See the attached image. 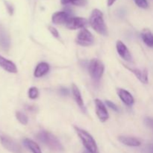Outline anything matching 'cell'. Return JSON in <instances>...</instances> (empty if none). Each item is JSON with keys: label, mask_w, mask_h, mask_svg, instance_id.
I'll use <instances>...</instances> for the list:
<instances>
[{"label": "cell", "mask_w": 153, "mask_h": 153, "mask_svg": "<svg viewBox=\"0 0 153 153\" xmlns=\"http://www.w3.org/2000/svg\"><path fill=\"white\" fill-rule=\"evenodd\" d=\"M74 128L87 150L91 153H98V147H97V143L91 134L79 127L75 126Z\"/></svg>", "instance_id": "3"}, {"label": "cell", "mask_w": 153, "mask_h": 153, "mask_svg": "<svg viewBox=\"0 0 153 153\" xmlns=\"http://www.w3.org/2000/svg\"><path fill=\"white\" fill-rule=\"evenodd\" d=\"M4 4H5V6H6V8H7V12H8L9 13H10V15H12L13 13V7L12 6L11 4H10L9 2H7V1H5L4 2Z\"/></svg>", "instance_id": "27"}, {"label": "cell", "mask_w": 153, "mask_h": 153, "mask_svg": "<svg viewBox=\"0 0 153 153\" xmlns=\"http://www.w3.org/2000/svg\"><path fill=\"white\" fill-rule=\"evenodd\" d=\"M115 1H116V0H108V1H107L108 5V6L113 5V4L115 2Z\"/></svg>", "instance_id": "30"}, {"label": "cell", "mask_w": 153, "mask_h": 153, "mask_svg": "<svg viewBox=\"0 0 153 153\" xmlns=\"http://www.w3.org/2000/svg\"><path fill=\"white\" fill-rule=\"evenodd\" d=\"M63 4H73L75 6L82 7L87 4V0H61Z\"/></svg>", "instance_id": "20"}, {"label": "cell", "mask_w": 153, "mask_h": 153, "mask_svg": "<svg viewBox=\"0 0 153 153\" xmlns=\"http://www.w3.org/2000/svg\"><path fill=\"white\" fill-rule=\"evenodd\" d=\"M126 68L128 70L133 73L134 76L143 84H147L149 82V79H148V71L146 69H143V70H140V69L137 68H131V67H126Z\"/></svg>", "instance_id": "14"}, {"label": "cell", "mask_w": 153, "mask_h": 153, "mask_svg": "<svg viewBox=\"0 0 153 153\" xmlns=\"http://www.w3.org/2000/svg\"><path fill=\"white\" fill-rule=\"evenodd\" d=\"M76 43L82 46H90L94 44V37L91 31L85 28H82L77 34L76 38Z\"/></svg>", "instance_id": "5"}, {"label": "cell", "mask_w": 153, "mask_h": 153, "mask_svg": "<svg viewBox=\"0 0 153 153\" xmlns=\"http://www.w3.org/2000/svg\"><path fill=\"white\" fill-rule=\"evenodd\" d=\"M28 97L31 100H35L39 96V91L37 88L35 87H31L28 90Z\"/></svg>", "instance_id": "22"}, {"label": "cell", "mask_w": 153, "mask_h": 153, "mask_svg": "<svg viewBox=\"0 0 153 153\" xmlns=\"http://www.w3.org/2000/svg\"><path fill=\"white\" fill-rule=\"evenodd\" d=\"M116 48L118 54L120 55V56L123 58L125 61H132V57H131V53H130L129 50L127 48V46L123 43L121 40H118L116 43Z\"/></svg>", "instance_id": "10"}, {"label": "cell", "mask_w": 153, "mask_h": 153, "mask_svg": "<svg viewBox=\"0 0 153 153\" xmlns=\"http://www.w3.org/2000/svg\"><path fill=\"white\" fill-rule=\"evenodd\" d=\"M134 2L139 7H141V8L146 9L149 7V4L146 0H134Z\"/></svg>", "instance_id": "23"}, {"label": "cell", "mask_w": 153, "mask_h": 153, "mask_svg": "<svg viewBox=\"0 0 153 153\" xmlns=\"http://www.w3.org/2000/svg\"><path fill=\"white\" fill-rule=\"evenodd\" d=\"M88 24V20L82 17H70L67 22L66 23V26L69 29L76 30L79 28H84Z\"/></svg>", "instance_id": "8"}, {"label": "cell", "mask_w": 153, "mask_h": 153, "mask_svg": "<svg viewBox=\"0 0 153 153\" xmlns=\"http://www.w3.org/2000/svg\"><path fill=\"white\" fill-rule=\"evenodd\" d=\"M49 31H50V32H51V34H52V35H53L55 37H56V38H58V37H60V36H59V32H58V30H57L56 28H55V27L51 26V25H49Z\"/></svg>", "instance_id": "25"}, {"label": "cell", "mask_w": 153, "mask_h": 153, "mask_svg": "<svg viewBox=\"0 0 153 153\" xmlns=\"http://www.w3.org/2000/svg\"><path fill=\"white\" fill-rule=\"evenodd\" d=\"M59 92L61 95L63 96H67L69 95V90L66 88H61L59 90Z\"/></svg>", "instance_id": "28"}, {"label": "cell", "mask_w": 153, "mask_h": 153, "mask_svg": "<svg viewBox=\"0 0 153 153\" xmlns=\"http://www.w3.org/2000/svg\"><path fill=\"white\" fill-rule=\"evenodd\" d=\"M83 153H91V152H88V151L87 150V151H85V152H84Z\"/></svg>", "instance_id": "31"}, {"label": "cell", "mask_w": 153, "mask_h": 153, "mask_svg": "<svg viewBox=\"0 0 153 153\" xmlns=\"http://www.w3.org/2000/svg\"><path fill=\"white\" fill-rule=\"evenodd\" d=\"M117 93L118 96H119V97L124 104L128 106H131L134 105V99L128 91L122 89V88H117Z\"/></svg>", "instance_id": "11"}, {"label": "cell", "mask_w": 153, "mask_h": 153, "mask_svg": "<svg viewBox=\"0 0 153 153\" xmlns=\"http://www.w3.org/2000/svg\"><path fill=\"white\" fill-rule=\"evenodd\" d=\"M118 140L123 144H125L128 146H134V147H136V146H140V144H141V143H140L138 139H137L136 137H129V136H119Z\"/></svg>", "instance_id": "17"}, {"label": "cell", "mask_w": 153, "mask_h": 153, "mask_svg": "<svg viewBox=\"0 0 153 153\" xmlns=\"http://www.w3.org/2000/svg\"><path fill=\"white\" fill-rule=\"evenodd\" d=\"M145 123H146V125L148 127H149V128L153 129V118H146V119H145Z\"/></svg>", "instance_id": "26"}, {"label": "cell", "mask_w": 153, "mask_h": 153, "mask_svg": "<svg viewBox=\"0 0 153 153\" xmlns=\"http://www.w3.org/2000/svg\"><path fill=\"white\" fill-rule=\"evenodd\" d=\"M89 22L93 29L95 30L98 34L103 36L108 35L107 27L105 23L103 13L101 10H100L99 9L93 10L91 17H90Z\"/></svg>", "instance_id": "2"}, {"label": "cell", "mask_w": 153, "mask_h": 153, "mask_svg": "<svg viewBox=\"0 0 153 153\" xmlns=\"http://www.w3.org/2000/svg\"><path fill=\"white\" fill-rule=\"evenodd\" d=\"M37 138L39 141L43 143L52 150L55 152H61L64 150L62 144L58 140V139L52 133L46 131H40L37 133Z\"/></svg>", "instance_id": "1"}, {"label": "cell", "mask_w": 153, "mask_h": 153, "mask_svg": "<svg viewBox=\"0 0 153 153\" xmlns=\"http://www.w3.org/2000/svg\"><path fill=\"white\" fill-rule=\"evenodd\" d=\"M148 152H149V153H153V143L149 146V147H148Z\"/></svg>", "instance_id": "29"}, {"label": "cell", "mask_w": 153, "mask_h": 153, "mask_svg": "<svg viewBox=\"0 0 153 153\" xmlns=\"http://www.w3.org/2000/svg\"><path fill=\"white\" fill-rule=\"evenodd\" d=\"M104 70V64L98 59H92L88 64V72L94 82H99L101 79Z\"/></svg>", "instance_id": "4"}, {"label": "cell", "mask_w": 153, "mask_h": 153, "mask_svg": "<svg viewBox=\"0 0 153 153\" xmlns=\"http://www.w3.org/2000/svg\"><path fill=\"white\" fill-rule=\"evenodd\" d=\"M0 47L7 51L10 47V37L7 30L0 23Z\"/></svg>", "instance_id": "9"}, {"label": "cell", "mask_w": 153, "mask_h": 153, "mask_svg": "<svg viewBox=\"0 0 153 153\" xmlns=\"http://www.w3.org/2000/svg\"><path fill=\"white\" fill-rule=\"evenodd\" d=\"M72 93H73V98H74L75 101L77 103L78 105L80 107L81 109L85 111V104H84L83 99L82 97V94H81V92L79 88H78V87L74 84L72 86Z\"/></svg>", "instance_id": "16"}, {"label": "cell", "mask_w": 153, "mask_h": 153, "mask_svg": "<svg viewBox=\"0 0 153 153\" xmlns=\"http://www.w3.org/2000/svg\"><path fill=\"white\" fill-rule=\"evenodd\" d=\"M16 119H17V120L19 121L21 124H22V125H26V124H28V117H27L25 114L22 113V112L20 111H16Z\"/></svg>", "instance_id": "21"}, {"label": "cell", "mask_w": 153, "mask_h": 153, "mask_svg": "<svg viewBox=\"0 0 153 153\" xmlns=\"http://www.w3.org/2000/svg\"><path fill=\"white\" fill-rule=\"evenodd\" d=\"M141 37L146 46H148L149 47H153V33L150 30H143L141 33Z\"/></svg>", "instance_id": "19"}, {"label": "cell", "mask_w": 153, "mask_h": 153, "mask_svg": "<svg viewBox=\"0 0 153 153\" xmlns=\"http://www.w3.org/2000/svg\"><path fill=\"white\" fill-rule=\"evenodd\" d=\"M23 144L26 148H28L32 153H42L40 146L37 143L33 141L32 140L28 138H25L23 140Z\"/></svg>", "instance_id": "18"}, {"label": "cell", "mask_w": 153, "mask_h": 153, "mask_svg": "<svg viewBox=\"0 0 153 153\" xmlns=\"http://www.w3.org/2000/svg\"><path fill=\"white\" fill-rule=\"evenodd\" d=\"M95 106H96V113H97V117L100 119L101 122L104 123L108 120L109 116L108 113L106 106L105 105L104 103L99 99L95 100Z\"/></svg>", "instance_id": "7"}, {"label": "cell", "mask_w": 153, "mask_h": 153, "mask_svg": "<svg viewBox=\"0 0 153 153\" xmlns=\"http://www.w3.org/2000/svg\"><path fill=\"white\" fill-rule=\"evenodd\" d=\"M0 67L4 70L5 71L10 73H17V67L16 64L11 61L8 59H6L5 58L0 55Z\"/></svg>", "instance_id": "13"}, {"label": "cell", "mask_w": 153, "mask_h": 153, "mask_svg": "<svg viewBox=\"0 0 153 153\" xmlns=\"http://www.w3.org/2000/svg\"><path fill=\"white\" fill-rule=\"evenodd\" d=\"M0 142H1V145L10 152L13 153H21L20 146L9 136L5 135V134H1Z\"/></svg>", "instance_id": "6"}, {"label": "cell", "mask_w": 153, "mask_h": 153, "mask_svg": "<svg viewBox=\"0 0 153 153\" xmlns=\"http://www.w3.org/2000/svg\"><path fill=\"white\" fill-rule=\"evenodd\" d=\"M49 71V65L46 62L39 63L34 72V76L36 78H41Z\"/></svg>", "instance_id": "15"}, {"label": "cell", "mask_w": 153, "mask_h": 153, "mask_svg": "<svg viewBox=\"0 0 153 153\" xmlns=\"http://www.w3.org/2000/svg\"><path fill=\"white\" fill-rule=\"evenodd\" d=\"M105 104L108 107H109L111 109H112L113 111H119L117 106L114 103L112 102L109 101V100H106Z\"/></svg>", "instance_id": "24"}, {"label": "cell", "mask_w": 153, "mask_h": 153, "mask_svg": "<svg viewBox=\"0 0 153 153\" xmlns=\"http://www.w3.org/2000/svg\"><path fill=\"white\" fill-rule=\"evenodd\" d=\"M70 18V14L66 11H58L53 13L52 16V21L54 24L56 25H62L65 24Z\"/></svg>", "instance_id": "12"}]
</instances>
